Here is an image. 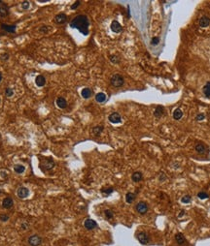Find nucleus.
I'll return each instance as SVG.
<instances>
[{"label": "nucleus", "instance_id": "f257e3e1", "mask_svg": "<svg viewBox=\"0 0 210 246\" xmlns=\"http://www.w3.org/2000/svg\"><path fill=\"white\" fill-rule=\"evenodd\" d=\"M89 18L84 15H80L75 16L70 22V27L75 28L83 35H89Z\"/></svg>", "mask_w": 210, "mask_h": 246}, {"label": "nucleus", "instance_id": "f03ea898", "mask_svg": "<svg viewBox=\"0 0 210 246\" xmlns=\"http://www.w3.org/2000/svg\"><path fill=\"white\" fill-rule=\"evenodd\" d=\"M110 82L114 87H121L124 86L125 80L123 78V76L119 74H115L112 76V78L110 79Z\"/></svg>", "mask_w": 210, "mask_h": 246}, {"label": "nucleus", "instance_id": "7ed1b4c3", "mask_svg": "<svg viewBox=\"0 0 210 246\" xmlns=\"http://www.w3.org/2000/svg\"><path fill=\"white\" fill-rule=\"evenodd\" d=\"M41 243H42V238L37 235H33L28 238V244L30 246H39Z\"/></svg>", "mask_w": 210, "mask_h": 246}, {"label": "nucleus", "instance_id": "20e7f679", "mask_svg": "<svg viewBox=\"0 0 210 246\" xmlns=\"http://www.w3.org/2000/svg\"><path fill=\"white\" fill-rule=\"evenodd\" d=\"M135 209L139 214H145L148 211V205L145 202H139L135 205Z\"/></svg>", "mask_w": 210, "mask_h": 246}, {"label": "nucleus", "instance_id": "39448f33", "mask_svg": "<svg viewBox=\"0 0 210 246\" xmlns=\"http://www.w3.org/2000/svg\"><path fill=\"white\" fill-rule=\"evenodd\" d=\"M137 239L141 244L146 245L148 242H149L150 238H149V235H148L145 232H141V233H139L137 235Z\"/></svg>", "mask_w": 210, "mask_h": 246}, {"label": "nucleus", "instance_id": "423d86ee", "mask_svg": "<svg viewBox=\"0 0 210 246\" xmlns=\"http://www.w3.org/2000/svg\"><path fill=\"white\" fill-rule=\"evenodd\" d=\"M55 161H54L52 158H50L49 160H46L43 164H41V168L45 171H50V170L53 169L55 167Z\"/></svg>", "mask_w": 210, "mask_h": 246}, {"label": "nucleus", "instance_id": "0eeeda50", "mask_svg": "<svg viewBox=\"0 0 210 246\" xmlns=\"http://www.w3.org/2000/svg\"><path fill=\"white\" fill-rule=\"evenodd\" d=\"M17 195L20 199H25L29 195V190L26 187H20L17 190Z\"/></svg>", "mask_w": 210, "mask_h": 246}, {"label": "nucleus", "instance_id": "6e6552de", "mask_svg": "<svg viewBox=\"0 0 210 246\" xmlns=\"http://www.w3.org/2000/svg\"><path fill=\"white\" fill-rule=\"evenodd\" d=\"M108 119H109L110 122L114 123V124H117V123H121V121H122L121 115H120V113H118V112L111 113V114L109 115V117H108Z\"/></svg>", "mask_w": 210, "mask_h": 246}, {"label": "nucleus", "instance_id": "1a4fd4ad", "mask_svg": "<svg viewBox=\"0 0 210 246\" xmlns=\"http://www.w3.org/2000/svg\"><path fill=\"white\" fill-rule=\"evenodd\" d=\"M84 226L87 230H93L94 228L97 227V224H96V222L93 219H86L84 222Z\"/></svg>", "mask_w": 210, "mask_h": 246}, {"label": "nucleus", "instance_id": "9d476101", "mask_svg": "<svg viewBox=\"0 0 210 246\" xmlns=\"http://www.w3.org/2000/svg\"><path fill=\"white\" fill-rule=\"evenodd\" d=\"M67 20V16L65 14L61 13V14H58L55 16V22L56 23L58 24H62V23H65Z\"/></svg>", "mask_w": 210, "mask_h": 246}, {"label": "nucleus", "instance_id": "9b49d317", "mask_svg": "<svg viewBox=\"0 0 210 246\" xmlns=\"http://www.w3.org/2000/svg\"><path fill=\"white\" fill-rule=\"evenodd\" d=\"M9 15V8L3 1H0V16H6Z\"/></svg>", "mask_w": 210, "mask_h": 246}, {"label": "nucleus", "instance_id": "f8f14e48", "mask_svg": "<svg viewBox=\"0 0 210 246\" xmlns=\"http://www.w3.org/2000/svg\"><path fill=\"white\" fill-rule=\"evenodd\" d=\"M110 27H111V30H112L113 32H115V33H120V32H122V30H123L122 25L120 24L117 20H113L112 23H111Z\"/></svg>", "mask_w": 210, "mask_h": 246}, {"label": "nucleus", "instance_id": "ddd939ff", "mask_svg": "<svg viewBox=\"0 0 210 246\" xmlns=\"http://www.w3.org/2000/svg\"><path fill=\"white\" fill-rule=\"evenodd\" d=\"M13 205H14V201H13V199L10 197L5 198L3 200V202H2V207L6 209H10L11 207H13Z\"/></svg>", "mask_w": 210, "mask_h": 246}, {"label": "nucleus", "instance_id": "4468645a", "mask_svg": "<svg viewBox=\"0 0 210 246\" xmlns=\"http://www.w3.org/2000/svg\"><path fill=\"white\" fill-rule=\"evenodd\" d=\"M35 84H36L37 86L43 87L45 84H46V79H45L44 76H42V75L37 76L36 79H35Z\"/></svg>", "mask_w": 210, "mask_h": 246}, {"label": "nucleus", "instance_id": "2eb2a0df", "mask_svg": "<svg viewBox=\"0 0 210 246\" xmlns=\"http://www.w3.org/2000/svg\"><path fill=\"white\" fill-rule=\"evenodd\" d=\"M199 25L201 27H207L210 24V18L207 16H203L199 18Z\"/></svg>", "mask_w": 210, "mask_h": 246}, {"label": "nucleus", "instance_id": "dca6fc26", "mask_svg": "<svg viewBox=\"0 0 210 246\" xmlns=\"http://www.w3.org/2000/svg\"><path fill=\"white\" fill-rule=\"evenodd\" d=\"M56 106L60 109H65L67 107V102L64 98H62V97H58V98L56 99Z\"/></svg>", "mask_w": 210, "mask_h": 246}, {"label": "nucleus", "instance_id": "f3484780", "mask_svg": "<svg viewBox=\"0 0 210 246\" xmlns=\"http://www.w3.org/2000/svg\"><path fill=\"white\" fill-rule=\"evenodd\" d=\"M175 240H176V242L178 245H183L184 243L186 242L185 236H184L183 234H181V233H177L175 235Z\"/></svg>", "mask_w": 210, "mask_h": 246}, {"label": "nucleus", "instance_id": "a211bd4d", "mask_svg": "<svg viewBox=\"0 0 210 246\" xmlns=\"http://www.w3.org/2000/svg\"><path fill=\"white\" fill-rule=\"evenodd\" d=\"M91 94H93V91H91V88H88V87L82 89V91H81V95L84 99H89V97L91 96Z\"/></svg>", "mask_w": 210, "mask_h": 246}, {"label": "nucleus", "instance_id": "6ab92c4d", "mask_svg": "<svg viewBox=\"0 0 210 246\" xmlns=\"http://www.w3.org/2000/svg\"><path fill=\"white\" fill-rule=\"evenodd\" d=\"M195 148V151H197V153H199V154H203V153H205V151H206V147H205V145L203 143H197Z\"/></svg>", "mask_w": 210, "mask_h": 246}, {"label": "nucleus", "instance_id": "aec40b11", "mask_svg": "<svg viewBox=\"0 0 210 246\" xmlns=\"http://www.w3.org/2000/svg\"><path fill=\"white\" fill-rule=\"evenodd\" d=\"M1 28L3 30H5L6 32H9V33H14L16 31V26H15V25L1 24Z\"/></svg>", "mask_w": 210, "mask_h": 246}, {"label": "nucleus", "instance_id": "412c9836", "mask_svg": "<svg viewBox=\"0 0 210 246\" xmlns=\"http://www.w3.org/2000/svg\"><path fill=\"white\" fill-rule=\"evenodd\" d=\"M142 178H143V176H142V174H141L140 172H133L132 176H131V179H132V181H134V182L141 181V180H142Z\"/></svg>", "mask_w": 210, "mask_h": 246}, {"label": "nucleus", "instance_id": "4be33fe9", "mask_svg": "<svg viewBox=\"0 0 210 246\" xmlns=\"http://www.w3.org/2000/svg\"><path fill=\"white\" fill-rule=\"evenodd\" d=\"M172 116H173V118L175 120H180L181 118H182V116H183V112L180 110V109H176V110L173 112Z\"/></svg>", "mask_w": 210, "mask_h": 246}, {"label": "nucleus", "instance_id": "5701e85b", "mask_svg": "<svg viewBox=\"0 0 210 246\" xmlns=\"http://www.w3.org/2000/svg\"><path fill=\"white\" fill-rule=\"evenodd\" d=\"M164 107H162V106H159V107H157V109L155 110L154 115H155V116L157 117V118H160L162 114H164Z\"/></svg>", "mask_w": 210, "mask_h": 246}, {"label": "nucleus", "instance_id": "b1692460", "mask_svg": "<svg viewBox=\"0 0 210 246\" xmlns=\"http://www.w3.org/2000/svg\"><path fill=\"white\" fill-rule=\"evenodd\" d=\"M95 101L98 102V103H103V102L106 101V95L102 92H99L95 95Z\"/></svg>", "mask_w": 210, "mask_h": 246}, {"label": "nucleus", "instance_id": "393cba45", "mask_svg": "<svg viewBox=\"0 0 210 246\" xmlns=\"http://www.w3.org/2000/svg\"><path fill=\"white\" fill-rule=\"evenodd\" d=\"M202 91H203V94L205 95V97L210 98V82H206V84H205L203 86V88H202Z\"/></svg>", "mask_w": 210, "mask_h": 246}, {"label": "nucleus", "instance_id": "a878e982", "mask_svg": "<svg viewBox=\"0 0 210 246\" xmlns=\"http://www.w3.org/2000/svg\"><path fill=\"white\" fill-rule=\"evenodd\" d=\"M14 171L17 172V174H23V172L25 171V166H23V165L17 164V165H15V166H14Z\"/></svg>", "mask_w": 210, "mask_h": 246}, {"label": "nucleus", "instance_id": "bb28decb", "mask_svg": "<svg viewBox=\"0 0 210 246\" xmlns=\"http://www.w3.org/2000/svg\"><path fill=\"white\" fill-rule=\"evenodd\" d=\"M134 199H135V194L131 193V192H129L127 193L126 195V202L127 203H131L134 201Z\"/></svg>", "mask_w": 210, "mask_h": 246}, {"label": "nucleus", "instance_id": "cd10ccee", "mask_svg": "<svg viewBox=\"0 0 210 246\" xmlns=\"http://www.w3.org/2000/svg\"><path fill=\"white\" fill-rule=\"evenodd\" d=\"M103 131V126H95L93 129V134L94 136H99Z\"/></svg>", "mask_w": 210, "mask_h": 246}, {"label": "nucleus", "instance_id": "c85d7f7f", "mask_svg": "<svg viewBox=\"0 0 210 246\" xmlns=\"http://www.w3.org/2000/svg\"><path fill=\"white\" fill-rule=\"evenodd\" d=\"M113 191H114V189H113L112 187H108V188H103V189H101V193L104 194L105 196L110 195V194L112 193Z\"/></svg>", "mask_w": 210, "mask_h": 246}, {"label": "nucleus", "instance_id": "c756f323", "mask_svg": "<svg viewBox=\"0 0 210 246\" xmlns=\"http://www.w3.org/2000/svg\"><path fill=\"white\" fill-rule=\"evenodd\" d=\"M104 214H105V217L108 220L112 219L113 217H114V213H113V211H112V210H110V209H106L104 211Z\"/></svg>", "mask_w": 210, "mask_h": 246}, {"label": "nucleus", "instance_id": "7c9ffc66", "mask_svg": "<svg viewBox=\"0 0 210 246\" xmlns=\"http://www.w3.org/2000/svg\"><path fill=\"white\" fill-rule=\"evenodd\" d=\"M191 201H192V198H191L190 195H185L181 198V202L183 203H191Z\"/></svg>", "mask_w": 210, "mask_h": 246}, {"label": "nucleus", "instance_id": "2f4dec72", "mask_svg": "<svg viewBox=\"0 0 210 246\" xmlns=\"http://www.w3.org/2000/svg\"><path fill=\"white\" fill-rule=\"evenodd\" d=\"M5 95L7 97H12L14 95V90L11 88V87H7L5 89Z\"/></svg>", "mask_w": 210, "mask_h": 246}, {"label": "nucleus", "instance_id": "473e14b6", "mask_svg": "<svg viewBox=\"0 0 210 246\" xmlns=\"http://www.w3.org/2000/svg\"><path fill=\"white\" fill-rule=\"evenodd\" d=\"M197 197H199L200 200H205V199H207L209 197V195L206 192H199L197 194Z\"/></svg>", "mask_w": 210, "mask_h": 246}, {"label": "nucleus", "instance_id": "72a5a7b5", "mask_svg": "<svg viewBox=\"0 0 210 246\" xmlns=\"http://www.w3.org/2000/svg\"><path fill=\"white\" fill-rule=\"evenodd\" d=\"M29 6H30V3L28 1H23L22 3V8L23 9V10H27V9H29Z\"/></svg>", "mask_w": 210, "mask_h": 246}, {"label": "nucleus", "instance_id": "f704fd0d", "mask_svg": "<svg viewBox=\"0 0 210 246\" xmlns=\"http://www.w3.org/2000/svg\"><path fill=\"white\" fill-rule=\"evenodd\" d=\"M110 60H111V62H113V63H118V62H119V58H118L117 55H111L110 56Z\"/></svg>", "mask_w": 210, "mask_h": 246}, {"label": "nucleus", "instance_id": "c9c22d12", "mask_svg": "<svg viewBox=\"0 0 210 246\" xmlns=\"http://www.w3.org/2000/svg\"><path fill=\"white\" fill-rule=\"evenodd\" d=\"M0 220H1L2 222H6L9 220V216L7 214H1L0 215Z\"/></svg>", "mask_w": 210, "mask_h": 246}, {"label": "nucleus", "instance_id": "e433bc0d", "mask_svg": "<svg viewBox=\"0 0 210 246\" xmlns=\"http://www.w3.org/2000/svg\"><path fill=\"white\" fill-rule=\"evenodd\" d=\"M159 42H160V39L158 37H154L152 39V41H151V44L153 45V46H156V45H158L159 44Z\"/></svg>", "mask_w": 210, "mask_h": 246}, {"label": "nucleus", "instance_id": "4c0bfd02", "mask_svg": "<svg viewBox=\"0 0 210 246\" xmlns=\"http://www.w3.org/2000/svg\"><path fill=\"white\" fill-rule=\"evenodd\" d=\"M205 118V115L203 114V113H199V114L197 115V117H195V119L197 120V121H200V120H203Z\"/></svg>", "mask_w": 210, "mask_h": 246}, {"label": "nucleus", "instance_id": "58836bf2", "mask_svg": "<svg viewBox=\"0 0 210 246\" xmlns=\"http://www.w3.org/2000/svg\"><path fill=\"white\" fill-rule=\"evenodd\" d=\"M80 3H81V2H80V1H76V2H75V3L71 6V9H72V10H75V9H77V8H78V6L80 5Z\"/></svg>", "mask_w": 210, "mask_h": 246}, {"label": "nucleus", "instance_id": "ea45409f", "mask_svg": "<svg viewBox=\"0 0 210 246\" xmlns=\"http://www.w3.org/2000/svg\"><path fill=\"white\" fill-rule=\"evenodd\" d=\"M166 174H160V181H164V180H166Z\"/></svg>", "mask_w": 210, "mask_h": 246}, {"label": "nucleus", "instance_id": "a19ab883", "mask_svg": "<svg viewBox=\"0 0 210 246\" xmlns=\"http://www.w3.org/2000/svg\"><path fill=\"white\" fill-rule=\"evenodd\" d=\"M8 58H9V55H8V54H6V53L4 54V55L1 56V59H3V60H7Z\"/></svg>", "mask_w": 210, "mask_h": 246}, {"label": "nucleus", "instance_id": "79ce46f5", "mask_svg": "<svg viewBox=\"0 0 210 246\" xmlns=\"http://www.w3.org/2000/svg\"><path fill=\"white\" fill-rule=\"evenodd\" d=\"M26 228H27L26 223H23L22 224V229H23V230H26Z\"/></svg>", "mask_w": 210, "mask_h": 246}, {"label": "nucleus", "instance_id": "37998d69", "mask_svg": "<svg viewBox=\"0 0 210 246\" xmlns=\"http://www.w3.org/2000/svg\"><path fill=\"white\" fill-rule=\"evenodd\" d=\"M185 213V211H184V210H182V211L180 212V213H179V217H181V216H183V214Z\"/></svg>", "mask_w": 210, "mask_h": 246}, {"label": "nucleus", "instance_id": "c03bdc74", "mask_svg": "<svg viewBox=\"0 0 210 246\" xmlns=\"http://www.w3.org/2000/svg\"><path fill=\"white\" fill-rule=\"evenodd\" d=\"M1 80H2V75L0 74V82H1Z\"/></svg>", "mask_w": 210, "mask_h": 246}, {"label": "nucleus", "instance_id": "a18cd8bd", "mask_svg": "<svg viewBox=\"0 0 210 246\" xmlns=\"http://www.w3.org/2000/svg\"><path fill=\"white\" fill-rule=\"evenodd\" d=\"M1 193H2V190H1V188H0V194H1Z\"/></svg>", "mask_w": 210, "mask_h": 246}]
</instances>
